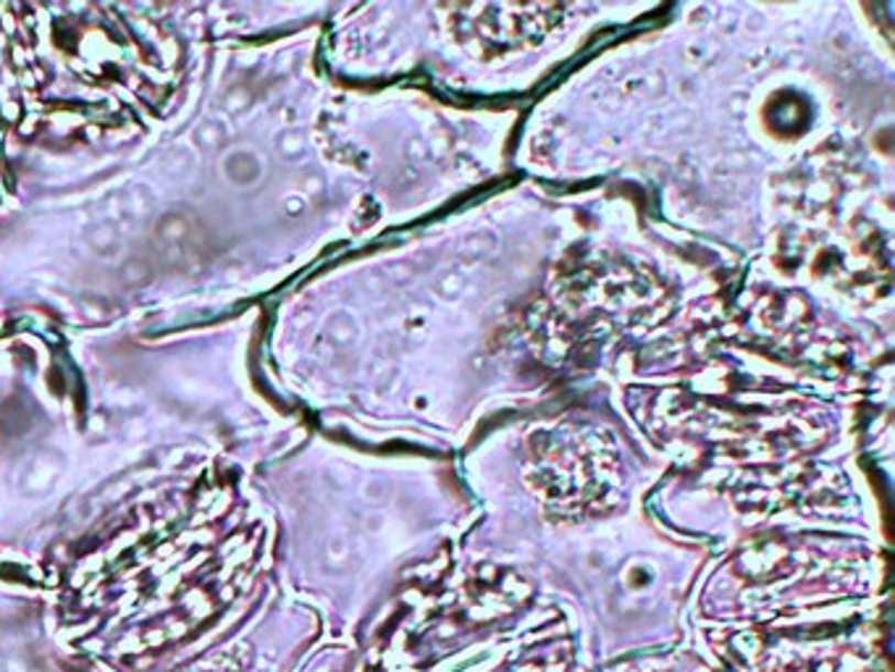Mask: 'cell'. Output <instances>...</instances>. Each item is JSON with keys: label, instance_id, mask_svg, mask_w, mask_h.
<instances>
[{"label": "cell", "instance_id": "cell-1", "mask_svg": "<svg viewBox=\"0 0 895 672\" xmlns=\"http://www.w3.org/2000/svg\"><path fill=\"white\" fill-rule=\"evenodd\" d=\"M0 672H95L72 649L66 651H6Z\"/></svg>", "mask_w": 895, "mask_h": 672}]
</instances>
